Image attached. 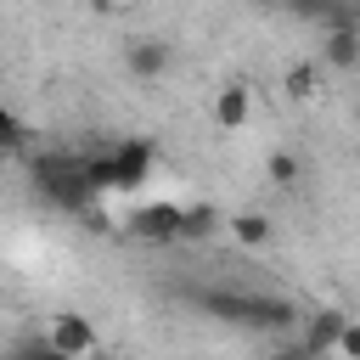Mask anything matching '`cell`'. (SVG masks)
Returning <instances> with one entry per match:
<instances>
[{
	"mask_svg": "<svg viewBox=\"0 0 360 360\" xmlns=\"http://www.w3.org/2000/svg\"><path fill=\"white\" fill-rule=\"evenodd\" d=\"M338 354L343 360H360V321L349 315V326H343V338H338Z\"/></svg>",
	"mask_w": 360,
	"mask_h": 360,
	"instance_id": "14",
	"label": "cell"
},
{
	"mask_svg": "<svg viewBox=\"0 0 360 360\" xmlns=\"http://www.w3.org/2000/svg\"><path fill=\"white\" fill-rule=\"evenodd\" d=\"M264 174H270L276 186H298V158H292V152H270V158H264Z\"/></svg>",
	"mask_w": 360,
	"mask_h": 360,
	"instance_id": "13",
	"label": "cell"
},
{
	"mask_svg": "<svg viewBox=\"0 0 360 360\" xmlns=\"http://www.w3.org/2000/svg\"><path fill=\"white\" fill-rule=\"evenodd\" d=\"M354 129H360V107H354Z\"/></svg>",
	"mask_w": 360,
	"mask_h": 360,
	"instance_id": "18",
	"label": "cell"
},
{
	"mask_svg": "<svg viewBox=\"0 0 360 360\" xmlns=\"http://www.w3.org/2000/svg\"><path fill=\"white\" fill-rule=\"evenodd\" d=\"M219 225H225V219H219L214 202H186V208H180V242H208Z\"/></svg>",
	"mask_w": 360,
	"mask_h": 360,
	"instance_id": "10",
	"label": "cell"
},
{
	"mask_svg": "<svg viewBox=\"0 0 360 360\" xmlns=\"http://www.w3.org/2000/svg\"><path fill=\"white\" fill-rule=\"evenodd\" d=\"M281 90H287V101H309V96L321 90V73H315V62H298V68H287Z\"/></svg>",
	"mask_w": 360,
	"mask_h": 360,
	"instance_id": "12",
	"label": "cell"
},
{
	"mask_svg": "<svg viewBox=\"0 0 360 360\" xmlns=\"http://www.w3.org/2000/svg\"><path fill=\"white\" fill-rule=\"evenodd\" d=\"M180 208L186 202H141L129 214V236L135 242H180Z\"/></svg>",
	"mask_w": 360,
	"mask_h": 360,
	"instance_id": "4",
	"label": "cell"
},
{
	"mask_svg": "<svg viewBox=\"0 0 360 360\" xmlns=\"http://www.w3.org/2000/svg\"><path fill=\"white\" fill-rule=\"evenodd\" d=\"M11 360H73V354H62V349H51V343L39 338V343H28V349H17Z\"/></svg>",
	"mask_w": 360,
	"mask_h": 360,
	"instance_id": "15",
	"label": "cell"
},
{
	"mask_svg": "<svg viewBox=\"0 0 360 360\" xmlns=\"http://www.w3.org/2000/svg\"><path fill=\"white\" fill-rule=\"evenodd\" d=\"M321 56H326L332 68H360V34H354L349 22H338V28L326 34V45H321Z\"/></svg>",
	"mask_w": 360,
	"mask_h": 360,
	"instance_id": "11",
	"label": "cell"
},
{
	"mask_svg": "<svg viewBox=\"0 0 360 360\" xmlns=\"http://www.w3.org/2000/svg\"><path fill=\"white\" fill-rule=\"evenodd\" d=\"M45 343L62 349V354H73V360H90L101 338H96V321H90V315H79V309H56L51 326H45Z\"/></svg>",
	"mask_w": 360,
	"mask_h": 360,
	"instance_id": "3",
	"label": "cell"
},
{
	"mask_svg": "<svg viewBox=\"0 0 360 360\" xmlns=\"http://www.w3.org/2000/svg\"><path fill=\"white\" fill-rule=\"evenodd\" d=\"M343 326H349V315H343L338 304H321V309H309V315H304V343H309L315 354H326V349H338Z\"/></svg>",
	"mask_w": 360,
	"mask_h": 360,
	"instance_id": "5",
	"label": "cell"
},
{
	"mask_svg": "<svg viewBox=\"0 0 360 360\" xmlns=\"http://www.w3.org/2000/svg\"><path fill=\"white\" fill-rule=\"evenodd\" d=\"M225 231H231V242H242V248H270V236H276L270 214H259V208L231 214V219H225Z\"/></svg>",
	"mask_w": 360,
	"mask_h": 360,
	"instance_id": "9",
	"label": "cell"
},
{
	"mask_svg": "<svg viewBox=\"0 0 360 360\" xmlns=\"http://www.w3.org/2000/svg\"><path fill=\"white\" fill-rule=\"evenodd\" d=\"M39 191L56 202V208H90L96 202V186L84 174V158H39Z\"/></svg>",
	"mask_w": 360,
	"mask_h": 360,
	"instance_id": "1",
	"label": "cell"
},
{
	"mask_svg": "<svg viewBox=\"0 0 360 360\" xmlns=\"http://www.w3.org/2000/svg\"><path fill=\"white\" fill-rule=\"evenodd\" d=\"M112 158H118V180H124V191H135V186L152 174V141H118Z\"/></svg>",
	"mask_w": 360,
	"mask_h": 360,
	"instance_id": "8",
	"label": "cell"
},
{
	"mask_svg": "<svg viewBox=\"0 0 360 360\" xmlns=\"http://www.w3.org/2000/svg\"><path fill=\"white\" fill-rule=\"evenodd\" d=\"M248 118H253V90H248V84H225V90L214 96V124H219L225 135H236V129H248Z\"/></svg>",
	"mask_w": 360,
	"mask_h": 360,
	"instance_id": "7",
	"label": "cell"
},
{
	"mask_svg": "<svg viewBox=\"0 0 360 360\" xmlns=\"http://www.w3.org/2000/svg\"><path fill=\"white\" fill-rule=\"evenodd\" d=\"M208 309H219L225 321H236V326H292L298 321V309L287 304V298H253V292H214L208 298Z\"/></svg>",
	"mask_w": 360,
	"mask_h": 360,
	"instance_id": "2",
	"label": "cell"
},
{
	"mask_svg": "<svg viewBox=\"0 0 360 360\" xmlns=\"http://www.w3.org/2000/svg\"><path fill=\"white\" fill-rule=\"evenodd\" d=\"M270 360H321V354H315L309 343H287V349H276Z\"/></svg>",
	"mask_w": 360,
	"mask_h": 360,
	"instance_id": "16",
	"label": "cell"
},
{
	"mask_svg": "<svg viewBox=\"0 0 360 360\" xmlns=\"http://www.w3.org/2000/svg\"><path fill=\"white\" fill-rule=\"evenodd\" d=\"M124 68H129L135 79H163V73H169V45H163V39H152V34H141V39H129Z\"/></svg>",
	"mask_w": 360,
	"mask_h": 360,
	"instance_id": "6",
	"label": "cell"
},
{
	"mask_svg": "<svg viewBox=\"0 0 360 360\" xmlns=\"http://www.w3.org/2000/svg\"><path fill=\"white\" fill-rule=\"evenodd\" d=\"M84 6H90V11H101V17H112V11L124 6V0H84Z\"/></svg>",
	"mask_w": 360,
	"mask_h": 360,
	"instance_id": "17",
	"label": "cell"
}]
</instances>
